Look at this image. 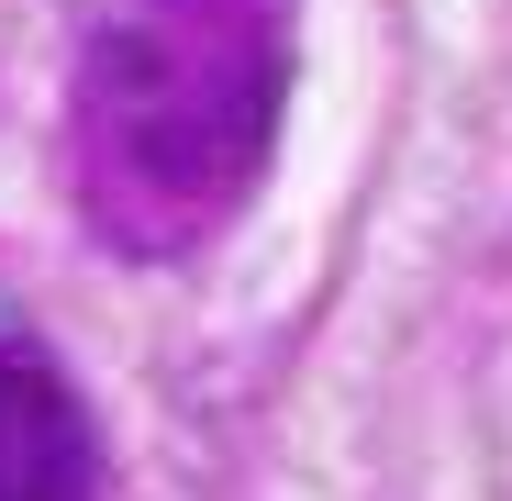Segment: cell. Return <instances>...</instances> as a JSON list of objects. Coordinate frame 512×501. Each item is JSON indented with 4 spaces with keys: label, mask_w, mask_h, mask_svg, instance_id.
<instances>
[{
    "label": "cell",
    "mask_w": 512,
    "mask_h": 501,
    "mask_svg": "<svg viewBox=\"0 0 512 501\" xmlns=\"http://www.w3.org/2000/svg\"><path fill=\"white\" fill-rule=\"evenodd\" d=\"M290 0H112L67 101V190L123 257L212 245L279 145Z\"/></svg>",
    "instance_id": "cell-1"
},
{
    "label": "cell",
    "mask_w": 512,
    "mask_h": 501,
    "mask_svg": "<svg viewBox=\"0 0 512 501\" xmlns=\"http://www.w3.org/2000/svg\"><path fill=\"white\" fill-rule=\"evenodd\" d=\"M101 490V424L67 390V368L34 334L0 323V501H90Z\"/></svg>",
    "instance_id": "cell-2"
}]
</instances>
